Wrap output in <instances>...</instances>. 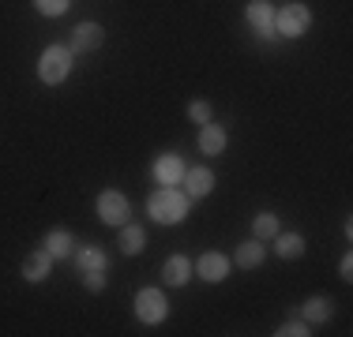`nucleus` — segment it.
Masks as SVG:
<instances>
[{
	"label": "nucleus",
	"mask_w": 353,
	"mask_h": 337,
	"mask_svg": "<svg viewBox=\"0 0 353 337\" xmlns=\"http://www.w3.org/2000/svg\"><path fill=\"white\" fill-rule=\"evenodd\" d=\"M188 210H192V199L184 195L181 184H176V188L158 184L147 195V214H150V221H158V225H181L184 217H188Z\"/></svg>",
	"instance_id": "nucleus-1"
},
{
	"label": "nucleus",
	"mask_w": 353,
	"mask_h": 337,
	"mask_svg": "<svg viewBox=\"0 0 353 337\" xmlns=\"http://www.w3.org/2000/svg\"><path fill=\"white\" fill-rule=\"evenodd\" d=\"M72 64H75V53L68 45H46L38 56V79L46 83V87H61L64 79L72 75Z\"/></svg>",
	"instance_id": "nucleus-2"
},
{
	"label": "nucleus",
	"mask_w": 353,
	"mask_h": 337,
	"mask_svg": "<svg viewBox=\"0 0 353 337\" xmlns=\"http://www.w3.org/2000/svg\"><path fill=\"white\" fill-rule=\"evenodd\" d=\"M308 27H312V8L308 4L290 0V4L274 8V34H282V38H305Z\"/></svg>",
	"instance_id": "nucleus-3"
},
{
	"label": "nucleus",
	"mask_w": 353,
	"mask_h": 337,
	"mask_svg": "<svg viewBox=\"0 0 353 337\" xmlns=\"http://www.w3.org/2000/svg\"><path fill=\"white\" fill-rule=\"evenodd\" d=\"M136 318L143 326H158L170 318V300H165L162 289H150V285H143L136 292Z\"/></svg>",
	"instance_id": "nucleus-4"
},
{
	"label": "nucleus",
	"mask_w": 353,
	"mask_h": 337,
	"mask_svg": "<svg viewBox=\"0 0 353 337\" xmlns=\"http://www.w3.org/2000/svg\"><path fill=\"white\" fill-rule=\"evenodd\" d=\"M94 210H98V217H102L105 225H113V229H121V225L132 217V202H128V195H124V191H117V188H105L102 195H98Z\"/></svg>",
	"instance_id": "nucleus-5"
},
{
	"label": "nucleus",
	"mask_w": 353,
	"mask_h": 337,
	"mask_svg": "<svg viewBox=\"0 0 353 337\" xmlns=\"http://www.w3.org/2000/svg\"><path fill=\"white\" fill-rule=\"evenodd\" d=\"M245 23L252 27V34L256 38H274V4L271 0H248L245 8Z\"/></svg>",
	"instance_id": "nucleus-6"
},
{
	"label": "nucleus",
	"mask_w": 353,
	"mask_h": 337,
	"mask_svg": "<svg viewBox=\"0 0 353 337\" xmlns=\"http://www.w3.org/2000/svg\"><path fill=\"white\" fill-rule=\"evenodd\" d=\"M230 255H222V251H207V255H199L196 263H192V270H196L199 277H203L207 285H218L230 277Z\"/></svg>",
	"instance_id": "nucleus-7"
},
{
	"label": "nucleus",
	"mask_w": 353,
	"mask_h": 337,
	"mask_svg": "<svg viewBox=\"0 0 353 337\" xmlns=\"http://www.w3.org/2000/svg\"><path fill=\"white\" fill-rule=\"evenodd\" d=\"M181 188H184V195H188V199H207L214 191V173L207 165H188V168H184Z\"/></svg>",
	"instance_id": "nucleus-8"
},
{
	"label": "nucleus",
	"mask_w": 353,
	"mask_h": 337,
	"mask_svg": "<svg viewBox=\"0 0 353 337\" xmlns=\"http://www.w3.org/2000/svg\"><path fill=\"white\" fill-rule=\"evenodd\" d=\"M49 274H53V255H49L46 248L30 251V255L23 259V266H19V277H23V281H30V285H41Z\"/></svg>",
	"instance_id": "nucleus-9"
},
{
	"label": "nucleus",
	"mask_w": 353,
	"mask_h": 337,
	"mask_svg": "<svg viewBox=\"0 0 353 337\" xmlns=\"http://www.w3.org/2000/svg\"><path fill=\"white\" fill-rule=\"evenodd\" d=\"M102 41H105V30H102V23H79V27L72 30V53L79 56V53H94V49H102Z\"/></svg>",
	"instance_id": "nucleus-10"
},
{
	"label": "nucleus",
	"mask_w": 353,
	"mask_h": 337,
	"mask_svg": "<svg viewBox=\"0 0 353 337\" xmlns=\"http://www.w3.org/2000/svg\"><path fill=\"white\" fill-rule=\"evenodd\" d=\"M184 168H188V165L181 162V154H158L154 165H150V173H154L158 184H165V188H176V184L184 180Z\"/></svg>",
	"instance_id": "nucleus-11"
},
{
	"label": "nucleus",
	"mask_w": 353,
	"mask_h": 337,
	"mask_svg": "<svg viewBox=\"0 0 353 337\" xmlns=\"http://www.w3.org/2000/svg\"><path fill=\"white\" fill-rule=\"evenodd\" d=\"M192 274H196V270H192V259L188 255H170L162 263V281L173 285V289H184V285L192 281Z\"/></svg>",
	"instance_id": "nucleus-12"
},
{
	"label": "nucleus",
	"mask_w": 353,
	"mask_h": 337,
	"mask_svg": "<svg viewBox=\"0 0 353 337\" xmlns=\"http://www.w3.org/2000/svg\"><path fill=\"white\" fill-rule=\"evenodd\" d=\"M225 142H230V135H225L222 124H199V154H207V157H218L225 150Z\"/></svg>",
	"instance_id": "nucleus-13"
},
{
	"label": "nucleus",
	"mask_w": 353,
	"mask_h": 337,
	"mask_svg": "<svg viewBox=\"0 0 353 337\" xmlns=\"http://www.w3.org/2000/svg\"><path fill=\"white\" fill-rule=\"evenodd\" d=\"M331 315H334V303L327 300V296H308L305 303H301V318H305L308 326L331 323Z\"/></svg>",
	"instance_id": "nucleus-14"
},
{
	"label": "nucleus",
	"mask_w": 353,
	"mask_h": 337,
	"mask_svg": "<svg viewBox=\"0 0 353 337\" xmlns=\"http://www.w3.org/2000/svg\"><path fill=\"white\" fill-rule=\"evenodd\" d=\"M263 259H267V248H263V240H245L237 248V255H233V263H237L241 270H256V266H263Z\"/></svg>",
	"instance_id": "nucleus-15"
},
{
	"label": "nucleus",
	"mask_w": 353,
	"mask_h": 337,
	"mask_svg": "<svg viewBox=\"0 0 353 337\" xmlns=\"http://www.w3.org/2000/svg\"><path fill=\"white\" fill-rule=\"evenodd\" d=\"M271 243H274V255L285 259V263H293V259L305 255V236L301 232H279Z\"/></svg>",
	"instance_id": "nucleus-16"
},
{
	"label": "nucleus",
	"mask_w": 353,
	"mask_h": 337,
	"mask_svg": "<svg viewBox=\"0 0 353 337\" xmlns=\"http://www.w3.org/2000/svg\"><path fill=\"white\" fill-rule=\"evenodd\" d=\"M117 248H121V255H139V251L147 248V232H143V225L124 221V225H121V240H117Z\"/></svg>",
	"instance_id": "nucleus-17"
},
{
	"label": "nucleus",
	"mask_w": 353,
	"mask_h": 337,
	"mask_svg": "<svg viewBox=\"0 0 353 337\" xmlns=\"http://www.w3.org/2000/svg\"><path fill=\"white\" fill-rule=\"evenodd\" d=\"M41 248H46L53 259H68V255H75V243H72V232H68V229H49Z\"/></svg>",
	"instance_id": "nucleus-18"
},
{
	"label": "nucleus",
	"mask_w": 353,
	"mask_h": 337,
	"mask_svg": "<svg viewBox=\"0 0 353 337\" xmlns=\"http://www.w3.org/2000/svg\"><path fill=\"white\" fill-rule=\"evenodd\" d=\"M279 232H282V221H279V214H271V210H263V214H256V217H252V236H256V240H274Z\"/></svg>",
	"instance_id": "nucleus-19"
},
{
	"label": "nucleus",
	"mask_w": 353,
	"mask_h": 337,
	"mask_svg": "<svg viewBox=\"0 0 353 337\" xmlns=\"http://www.w3.org/2000/svg\"><path fill=\"white\" fill-rule=\"evenodd\" d=\"M75 266H79V270H105L109 266V255L98 248V243H87V248L75 251Z\"/></svg>",
	"instance_id": "nucleus-20"
},
{
	"label": "nucleus",
	"mask_w": 353,
	"mask_h": 337,
	"mask_svg": "<svg viewBox=\"0 0 353 337\" xmlns=\"http://www.w3.org/2000/svg\"><path fill=\"white\" fill-rule=\"evenodd\" d=\"M38 15H46V19H61L64 12L72 8V0H34Z\"/></svg>",
	"instance_id": "nucleus-21"
},
{
	"label": "nucleus",
	"mask_w": 353,
	"mask_h": 337,
	"mask_svg": "<svg viewBox=\"0 0 353 337\" xmlns=\"http://www.w3.org/2000/svg\"><path fill=\"white\" fill-rule=\"evenodd\" d=\"M274 334H279V337H308L312 330H308V323H305V318H285V323H282Z\"/></svg>",
	"instance_id": "nucleus-22"
},
{
	"label": "nucleus",
	"mask_w": 353,
	"mask_h": 337,
	"mask_svg": "<svg viewBox=\"0 0 353 337\" xmlns=\"http://www.w3.org/2000/svg\"><path fill=\"white\" fill-rule=\"evenodd\" d=\"M188 120H196V124H211V101H203V98L188 101Z\"/></svg>",
	"instance_id": "nucleus-23"
},
{
	"label": "nucleus",
	"mask_w": 353,
	"mask_h": 337,
	"mask_svg": "<svg viewBox=\"0 0 353 337\" xmlns=\"http://www.w3.org/2000/svg\"><path fill=\"white\" fill-rule=\"evenodd\" d=\"M83 289L87 292H105V270H83Z\"/></svg>",
	"instance_id": "nucleus-24"
},
{
	"label": "nucleus",
	"mask_w": 353,
	"mask_h": 337,
	"mask_svg": "<svg viewBox=\"0 0 353 337\" xmlns=\"http://www.w3.org/2000/svg\"><path fill=\"white\" fill-rule=\"evenodd\" d=\"M339 274H342V281H353V255L339 259Z\"/></svg>",
	"instance_id": "nucleus-25"
}]
</instances>
